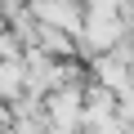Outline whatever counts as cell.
<instances>
[{
  "instance_id": "1",
  "label": "cell",
  "mask_w": 134,
  "mask_h": 134,
  "mask_svg": "<svg viewBox=\"0 0 134 134\" xmlns=\"http://www.w3.org/2000/svg\"><path fill=\"white\" fill-rule=\"evenodd\" d=\"M23 85V67L18 63H5V67H0V94H14Z\"/></svg>"
}]
</instances>
